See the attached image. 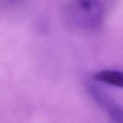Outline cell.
Listing matches in <instances>:
<instances>
[{"instance_id":"7a4b0ae2","label":"cell","mask_w":123,"mask_h":123,"mask_svg":"<svg viewBox=\"0 0 123 123\" xmlns=\"http://www.w3.org/2000/svg\"><path fill=\"white\" fill-rule=\"evenodd\" d=\"M111 118L115 123H123V109L117 106H112L109 109Z\"/></svg>"},{"instance_id":"6da1fadb","label":"cell","mask_w":123,"mask_h":123,"mask_svg":"<svg viewBox=\"0 0 123 123\" xmlns=\"http://www.w3.org/2000/svg\"><path fill=\"white\" fill-rule=\"evenodd\" d=\"M94 78L109 85L123 88V73L116 70H103L96 73Z\"/></svg>"}]
</instances>
